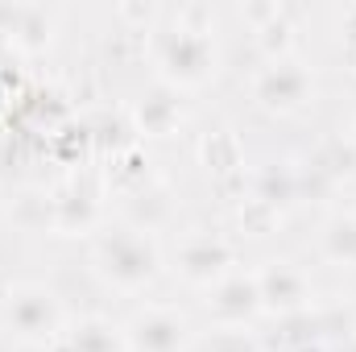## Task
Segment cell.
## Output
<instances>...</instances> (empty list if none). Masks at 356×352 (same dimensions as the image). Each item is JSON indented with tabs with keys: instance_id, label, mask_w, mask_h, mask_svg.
Masks as SVG:
<instances>
[{
	"instance_id": "obj_2",
	"label": "cell",
	"mask_w": 356,
	"mask_h": 352,
	"mask_svg": "<svg viewBox=\"0 0 356 352\" xmlns=\"http://www.w3.org/2000/svg\"><path fill=\"white\" fill-rule=\"evenodd\" d=\"M0 319L25 344H46L63 332V307L46 286H13L4 294Z\"/></svg>"
},
{
	"instance_id": "obj_5",
	"label": "cell",
	"mask_w": 356,
	"mask_h": 352,
	"mask_svg": "<svg viewBox=\"0 0 356 352\" xmlns=\"http://www.w3.org/2000/svg\"><path fill=\"white\" fill-rule=\"evenodd\" d=\"M257 282V298H261V311L269 315H294L311 303V282L298 265L290 262H269L266 269L253 273Z\"/></svg>"
},
{
	"instance_id": "obj_3",
	"label": "cell",
	"mask_w": 356,
	"mask_h": 352,
	"mask_svg": "<svg viewBox=\"0 0 356 352\" xmlns=\"http://www.w3.org/2000/svg\"><path fill=\"white\" fill-rule=\"evenodd\" d=\"M162 71L178 88H195L216 71V46L207 29H175L162 42Z\"/></svg>"
},
{
	"instance_id": "obj_12",
	"label": "cell",
	"mask_w": 356,
	"mask_h": 352,
	"mask_svg": "<svg viewBox=\"0 0 356 352\" xmlns=\"http://www.w3.org/2000/svg\"><path fill=\"white\" fill-rule=\"evenodd\" d=\"M216 352H249L245 332H236V328H224V332L216 336Z\"/></svg>"
},
{
	"instance_id": "obj_14",
	"label": "cell",
	"mask_w": 356,
	"mask_h": 352,
	"mask_svg": "<svg viewBox=\"0 0 356 352\" xmlns=\"http://www.w3.org/2000/svg\"><path fill=\"white\" fill-rule=\"evenodd\" d=\"M353 141H356V129H353Z\"/></svg>"
},
{
	"instance_id": "obj_8",
	"label": "cell",
	"mask_w": 356,
	"mask_h": 352,
	"mask_svg": "<svg viewBox=\"0 0 356 352\" xmlns=\"http://www.w3.org/2000/svg\"><path fill=\"white\" fill-rule=\"evenodd\" d=\"M207 311L224 323V328H236L245 319H253L261 311V298H257V282L253 273H228L211 286V298H207Z\"/></svg>"
},
{
	"instance_id": "obj_13",
	"label": "cell",
	"mask_w": 356,
	"mask_h": 352,
	"mask_svg": "<svg viewBox=\"0 0 356 352\" xmlns=\"http://www.w3.org/2000/svg\"><path fill=\"white\" fill-rule=\"evenodd\" d=\"M344 21H348V38L356 42V8H348V17H344Z\"/></svg>"
},
{
	"instance_id": "obj_10",
	"label": "cell",
	"mask_w": 356,
	"mask_h": 352,
	"mask_svg": "<svg viewBox=\"0 0 356 352\" xmlns=\"http://www.w3.org/2000/svg\"><path fill=\"white\" fill-rule=\"evenodd\" d=\"M71 352H120V336L104 319H83L71 332Z\"/></svg>"
},
{
	"instance_id": "obj_1",
	"label": "cell",
	"mask_w": 356,
	"mask_h": 352,
	"mask_svg": "<svg viewBox=\"0 0 356 352\" xmlns=\"http://www.w3.org/2000/svg\"><path fill=\"white\" fill-rule=\"evenodd\" d=\"M95 269L104 273L108 286H116L124 294H137L158 278V249L149 245L145 232L116 228L95 245Z\"/></svg>"
},
{
	"instance_id": "obj_11",
	"label": "cell",
	"mask_w": 356,
	"mask_h": 352,
	"mask_svg": "<svg viewBox=\"0 0 356 352\" xmlns=\"http://www.w3.org/2000/svg\"><path fill=\"white\" fill-rule=\"evenodd\" d=\"M175 120H178V104L170 95H149V99L141 104V125H145L149 133H166Z\"/></svg>"
},
{
	"instance_id": "obj_7",
	"label": "cell",
	"mask_w": 356,
	"mask_h": 352,
	"mask_svg": "<svg viewBox=\"0 0 356 352\" xmlns=\"http://www.w3.org/2000/svg\"><path fill=\"white\" fill-rule=\"evenodd\" d=\"M232 245L224 241V237H216V232H195V237H186L182 241V249H178V273L191 282V286H216L220 278H228L232 269Z\"/></svg>"
},
{
	"instance_id": "obj_4",
	"label": "cell",
	"mask_w": 356,
	"mask_h": 352,
	"mask_svg": "<svg viewBox=\"0 0 356 352\" xmlns=\"http://www.w3.org/2000/svg\"><path fill=\"white\" fill-rule=\"evenodd\" d=\"M311 91H315V79H311V71L298 58H273L253 79V95L273 112H290V108L307 104Z\"/></svg>"
},
{
	"instance_id": "obj_6",
	"label": "cell",
	"mask_w": 356,
	"mask_h": 352,
	"mask_svg": "<svg viewBox=\"0 0 356 352\" xmlns=\"http://www.w3.org/2000/svg\"><path fill=\"white\" fill-rule=\"evenodd\" d=\"M186 340H191V328L170 307H149L124 328L129 352H182Z\"/></svg>"
},
{
	"instance_id": "obj_9",
	"label": "cell",
	"mask_w": 356,
	"mask_h": 352,
	"mask_svg": "<svg viewBox=\"0 0 356 352\" xmlns=\"http://www.w3.org/2000/svg\"><path fill=\"white\" fill-rule=\"evenodd\" d=\"M319 249L332 265H353L356 269V216H336L323 237H319Z\"/></svg>"
}]
</instances>
